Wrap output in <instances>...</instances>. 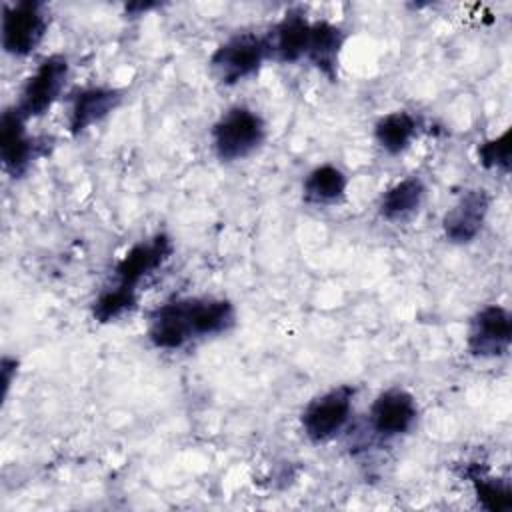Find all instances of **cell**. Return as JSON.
<instances>
[{"mask_svg": "<svg viewBox=\"0 0 512 512\" xmlns=\"http://www.w3.org/2000/svg\"><path fill=\"white\" fill-rule=\"evenodd\" d=\"M234 320V306L224 298H178L152 310L148 340L158 350H178L194 338L230 330Z\"/></svg>", "mask_w": 512, "mask_h": 512, "instance_id": "6da1fadb", "label": "cell"}, {"mask_svg": "<svg viewBox=\"0 0 512 512\" xmlns=\"http://www.w3.org/2000/svg\"><path fill=\"white\" fill-rule=\"evenodd\" d=\"M266 138V124L258 112L232 106L212 126V146L222 162H238L254 154Z\"/></svg>", "mask_w": 512, "mask_h": 512, "instance_id": "7a4b0ae2", "label": "cell"}, {"mask_svg": "<svg viewBox=\"0 0 512 512\" xmlns=\"http://www.w3.org/2000/svg\"><path fill=\"white\" fill-rule=\"evenodd\" d=\"M266 58H270L266 36L256 32H238L214 50L210 56V70L218 82L234 86L254 76Z\"/></svg>", "mask_w": 512, "mask_h": 512, "instance_id": "3957f363", "label": "cell"}, {"mask_svg": "<svg viewBox=\"0 0 512 512\" xmlns=\"http://www.w3.org/2000/svg\"><path fill=\"white\" fill-rule=\"evenodd\" d=\"M356 388L340 384L316 396L300 416L302 430L310 442H328L338 436L350 420Z\"/></svg>", "mask_w": 512, "mask_h": 512, "instance_id": "277c9868", "label": "cell"}, {"mask_svg": "<svg viewBox=\"0 0 512 512\" xmlns=\"http://www.w3.org/2000/svg\"><path fill=\"white\" fill-rule=\"evenodd\" d=\"M48 32V14L42 2L22 0L2 10V48L12 56L32 54Z\"/></svg>", "mask_w": 512, "mask_h": 512, "instance_id": "5b68a950", "label": "cell"}, {"mask_svg": "<svg viewBox=\"0 0 512 512\" xmlns=\"http://www.w3.org/2000/svg\"><path fill=\"white\" fill-rule=\"evenodd\" d=\"M68 76L70 64L66 56L52 54L44 58L36 66V70L26 78L20 90V98L14 106L22 112L26 120L46 114L64 92Z\"/></svg>", "mask_w": 512, "mask_h": 512, "instance_id": "8992f818", "label": "cell"}, {"mask_svg": "<svg viewBox=\"0 0 512 512\" xmlns=\"http://www.w3.org/2000/svg\"><path fill=\"white\" fill-rule=\"evenodd\" d=\"M512 344L510 312L498 304L480 308L468 330V352L476 358H500Z\"/></svg>", "mask_w": 512, "mask_h": 512, "instance_id": "52a82bcc", "label": "cell"}, {"mask_svg": "<svg viewBox=\"0 0 512 512\" xmlns=\"http://www.w3.org/2000/svg\"><path fill=\"white\" fill-rule=\"evenodd\" d=\"M174 246L166 234L134 244L114 266V284L138 292V284L154 274L172 256Z\"/></svg>", "mask_w": 512, "mask_h": 512, "instance_id": "ba28073f", "label": "cell"}, {"mask_svg": "<svg viewBox=\"0 0 512 512\" xmlns=\"http://www.w3.org/2000/svg\"><path fill=\"white\" fill-rule=\"evenodd\" d=\"M26 122L16 106L6 108L0 116V160L4 170L14 178L30 168L38 152V142L28 134Z\"/></svg>", "mask_w": 512, "mask_h": 512, "instance_id": "9c48e42d", "label": "cell"}, {"mask_svg": "<svg viewBox=\"0 0 512 512\" xmlns=\"http://www.w3.org/2000/svg\"><path fill=\"white\" fill-rule=\"evenodd\" d=\"M370 426L382 438H396L410 432L418 418L414 396L402 388H390L376 396L370 406Z\"/></svg>", "mask_w": 512, "mask_h": 512, "instance_id": "30bf717a", "label": "cell"}, {"mask_svg": "<svg viewBox=\"0 0 512 512\" xmlns=\"http://www.w3.org/2000/svg\"><path fill=\"white\" fill-rule=\"evenodd\" d=\"M490 210V196L482 188L466 190L452 208L442 218L444 236L454 244H468L472 242L488 216Z\"/></svg>", "mask_w": 512, "mask_h": 512, "instance_id": "8fae6325", "label": "cell"}, {"mask_svg": "<svg viewBox=\"0 0 512 512\" xmlns=\"http://www.w3.org/2000/svg\"><path fill=\"white\" fill-rule=\"evenodd\" d=\"M122 100V92L108 86H88L78 90L72 96L70 114H68V130L78 136L86 132L90 126L104 120L112 110L118 108Z\"/></svg>", "mask_w": 512, "mask_h": 512, "instance_id": "7c38bea8", "label": "cell"}, {"mask_svg": "<svg viewBox=\"0 0 512 512\" xmlns=\"http://www.w3.org/2000/svg\"><path fill=\"white\" fill-rule=\"evenodd\" d=\"M310 24L312 22L304 16L302 10H288L284 18L266 36L270 56L284 64H292L304 58L310 36Z\"/></svg>", "mask_w": 512, "mask_h": 512, "instance_id": "4fadbf2b", "label": "cell"}, {"mask_svg": "<svg viewBox=\"0 0 512 512\" xmlns=\"http://www.w3.org/2000/svg\"><path fill=\"white\" fill-rule=\"evenodd\" d=\"M344 42L346 34L340 26L326 20H316L310 24V36L304 58H308L310 64H314V68L320 74L334 82L338 78V62Z\"/></svg>", "mask_w": 512, "mask_h": 512, "instance_id": "5bb4252c", "label": "cell"}, {"mask_svg": "<svg viewBox=\"0 0 512 512\" xmlns=\"http://www.w3.org/2000/svg\"><path fill=\"white\" fill-rule=\"evenodd\" d=\"M426 196V186L420 178L408 176L392 184L380 198V214L386 220H404L414 214Z\"/></svg>", "mask_w": 512, "mask_h": 512, "instance_id": "9a60e30c", "label": "cell"}, {"mask_svg": "<svg viewBox=\"0 0 512 512\" xmlns=\"http://www.w3.org/2000/svg\"><path fill=\"white\" fill-rule=\"evenodd\" d=\"M418 134V122L410 112L396 110L382 116L374 126L378 146L388 154L404 152Z\"/></svg>", "mask_w": 512, "mask_h": 512, "instance_id": "2e32d148", "label": "cell"}, {"mask_svg": "<svg viewBox=\"0 0 512 512\" xmlns=\"http://www.w3.org/2000/svg\"><path fill=\"white\" fill-rule=\"evenodd\" d=\"M346 188V174L332 164H322L308 172L302 184V194L310 204H332L344 196Z\"/></svg>", "mask_w": 512, "mask_h": 512, "instance_id": "e0dca14e", "label": "cell"}, {"mask_svg": "<svg viewBox=\"0 0 512 512\" xmlns=\"http://www.w3.org/2000/svg\"><path fill=\"white\" fill-rule=\"evenodd\" d=\"M466 476L470 478L482 508L490 512H506L512 508V490L506 480L488 476L478 464L468 466Z\"/></svg>", "mask_w": 512, "mask_h": 512, "instance_id": "ac0fdd59", "label": "cell"}, {"mask_svg": "<svg viewBox=\"0 0 512 512\" xmlns=\"http://www.w3.org/2000/svg\"><path fill=\"white\" fill-rule=\"evenodd\" d=\"M138 304V292L122 288L118 284L108 286L100 292V296L92 304V316L94 320L106 324L122 318L124 314L132 312Z\"/></svg>", "mask_w": 512, "mask_h": 512, "instance_id": "d6986e66", "label": "cell"}, {"mask_svg": "<svg viewBox=\"0 0 512 512\" xmlns=\"http://www.w3.org/2000/svg\"><path fill=\"white\" fill-rule=\"evenodd\" d=\"M478 162L492 170H504L510 168V130H504L500 136L486 140L478 146Z\"/></svg>", "mask_w": 512, "mask_h": 512, "instance_id": "ffe728a7", "label": "cell"}, {"mask_svg": "<svg viewBox=\"0 0 512 512\" xmlns=\"http://www.w3.org/2000/svg\"><path fill=\"white\" fill-rule=\"evenodd\" d=\"M18 374V360L16 358H10V356H4L2 362H0V376H2V398H6L10 386H12V380L16 378Z\"/></svg>", "mask_w": 512, "mask_h": 512, "instance_id": "44dd1931", "label": "cell"}]
</instances>
